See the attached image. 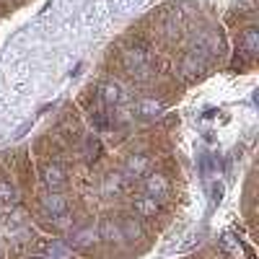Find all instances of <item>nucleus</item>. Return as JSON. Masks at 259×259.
I'll return each instance as SVG.
<instances>
[{"instance_id": "obj_4", "label": "nucleus", "mask_w": 259, "mask_h": 259, "mask_svg": "<svg viewBox=\"0 0 259 259\" xmlns=\"http://www.w3.org/2000/svg\"><path fill=\"white\" fill-rule=\"evenodd\" d=\"M148 166H150V156H148V153H133V156L127 158L124 174H127L130 179H138V177H143L145 171H148Z\"/></svg>"}, {"instance_id": "obj_15", "label": "nucleus", "mask_w": 259, "mask_h": 259, "mask_svg": "<svg viewBox=\"0 0 259 259\" xmlns=\"http://www.w3.org/2000/svg\"><path fill=\"white\" fill-rule=\"evenodd\" d=\"M13 200H16V189H13V184H11L8 179H0V202L8 205V202H13Z\"/></svg>"}, {"instance_id": "obj_8", "label": "nucleus", "mask_w": 259, "mask_h": 259, "mask_svg": "<svg viewBox=\"0 0 259 259\" xmlns=\"http://www.w3.org/2000/svg\"><path fill=\"white\" fill-rule=\"evenodd\" d=\"M99 231V239L104 241H122V231H119V223H114L112 218H104L101 221V228Z\"/></svg>"}, {"instance_id": "obj_11", "label": "nucleus", "mask_w": 259, "mask_h": 259, "mask_svg": "<svg viewBox=\"0 0 259 259\" xmlns=\"http://www.w3.org/2000/svg\"><path fill=\"white\" fill-rule=\"evenodd\" d=\"M119 231H122V239H130V241L143 239V231H140V226L135 223V218H122V221H119Z\"/></svg>"}, {"instance_id": "obj_7", "label": "nucleus", "mask_w": 259, "mask_h": 259, "mask_svg": "<svg viewBox=\"0 0 259 259\" xmlns=\"http://www.w3.org/2000/svg\"><path fill=\"white\" fill-rule=\"evenodd\" d=\"M133 207H135V212L140 215V218H156L158 215V202L153 200V197H138L135 202H133Z\"/></svg>"}, {"instance_id": "obj_10", "label": "nucleus", "mask_w": 259, "mask_h": 259, "mask_svg": "<svg viewBox=\"0 0 259 259\" xmlns=\"http://www.w3.org/2000/svg\"><path fill=\"white\" fill-rule=\"evenodd\" d=\"M101 101L109 104V106H117V104L124 101V94H122V89L117 83H104L101 85Z\"/></svg>"}, {"instance_id": "obj_1", "label": "nucleus", "mask_w": 259, "mask_h": 259, "mask_svg": "<svg viewBox=\"0 0 259 259\" xmlns=\"http://www.w3.org/2000/svg\"><path fill=\"white\" fill-rule=\"evenodd\" d=\"M148 60H150V52L145 45H133V47H127L124 55H122V62H124V68L130 73H138L143 68H148Z\"/></svg>"}, {"instance_id": "obj_9", "label": "nucleus", "mask_w": 259, "mask_h": 259, "mask_svg": "<svg viewBox=\"0 0 259 259\" xmlns=\"http://www.w3.org/2000/svg\"><path fill=\"white\" fill-rule=\"evenodd\" d=\"M45 184H47L50 189L62 187V184H65V168H62V166H57V163L45 166Z\"/></svg>"}, {"instance_id": "obj_16", "label": "nucleus", "mask_w": 259, "mask_h": 259, "mask_svg": "<svg viewBox=\"0 0 259 259\" xmlns=\"http://www.w3.org/2000/svg\"><path fill=\"white\" fill-rule=\"evenodd\" d=\"M119 189H122V177L119 174H109V177H106V182H104V192L106 194L119 192Z\"/></svg>"}, {"instance_id": "obj_6", "label": "nucleus", "mask_w": 259, "mask_h": 259, "mask_svg": "<svg viewBox=\"0 0 259 259\" xmlns=\"http://www.w3.org/2000/svg\"><path fill=\"white\" fill-rule=\"evenodd\" d=\"M239 45H241V52H244L246 57H254V55L259 52V31H256L254 26L244 29V34H241V39H239Z\"/></svg>"}, {"instance_id": "obj_2", "label": "nucleus", "mask_w": 259, "mask_h": 259, "mask_svg": "<svg viewBox=\"0 0 259 259\" xmlns=\"http://www.w3.org/2000/svg\"><path fill=\"white\" fill-rule=\"evenodd\" d=\"M41 207H45V212L50 218H57V215L68 212V197L60 192H50L47 197H41Z\"/></svg>"}, {"instance_id": "obj_3", "label": "nucleus", "mask_w": 259, "mask_h": 259, "mask_svg": "<svg viewBox=\"0 0 259 259\" xmlns=\"http://www.w3.org/2000/svg\"><path fill=\"white\" fill-rule=\"evenodd\" d=\"M145 194H148V197H153V200L166 197V194H168L166 174H150V177H145Z\"/></svg>"}, {"instance_id": "obj_14", "label": "nucleus", "mask_w": 259, "mask_h": 259, "mask_svg": "<svg viewBox=\"0 0 259 259\" xmlns=\"http://www.w3.org/2000/svg\"><path fill=\"white\" fill-rule=\"evenodd\" d=\"M182 70H184L187 75H194V73H200V70H202V62H200L197 52H189V55L184 57V62H182Z\"/></svg>"}, {"instance_id": "obj_12", "label": "nucleus", "mask_w": 259, "mask_h": 259, "mask_svg": "<svg viewBox=\"0 0 259 259\" xmlns=\"http://www.w3.org/2000/svg\"><path fill=\"white\" fill-rule=\"evenodd\" d=\"M45 251H47L45 259H70V249L65 244H60V241H50Z\"/></svg>"}, {"instance_id": "obj_13", "label": "nucleus", "mask_w": 259, "mask_h": 259, "mask_svg": "<svg viewBox=\"0 0 259 259\" xmlns=\"http://www.w3.org/2000/svg\"><path fill=\"white\" fill-rule=\"evenodd\" d=\"M163 109L161 106V101H156V99H143L140 104H138V114L140 117H153V114H158Z\"/></svg>"}, {"instance_id": "obj_18", "label": "nucleus", "mask_w": 259, "mask_h": 259, "mask_svg": "<svg viewBox=\"0 0 259 259\" xmlns=\"http://www.w3.org/2000/svg\"><path fill=\"white\" fill-rule=\"evenodd\" d=\"M39 259H45V256H39Z\"/></svg>"}, {"instance_id": "obj_5", "label": "nucleus", "mask_w": 259, "mask_h": 259, "mask_svg": "<svg viewBox=\"0 0 259 259\" xmlns=\"http://www.w3.org/2000/svg\"><path fill=\"white\" fill-rule=\"evenodd\" d=\"M96 239H99V231H96V228H91V226H85V228L73 231V236H70V244H73L75 249H89V246H91Z\"/></svg>"}, {"instance_id": "obj_17", "label": "nucleus", "mask_w": 259, "mask_h": 259, "mask_svg": "<svg viewBox=\"0 0 259 259\" xmlns=\"http://www.w3.org/2000/svg\"><path fill=\"white\" fill-rule=\"evenodd\" d=\"M52 221H55V226H57V228H62V231H65V228H73V218H70L68 212L57 215V218H52Z\"/></svg>"}]
</instances>
